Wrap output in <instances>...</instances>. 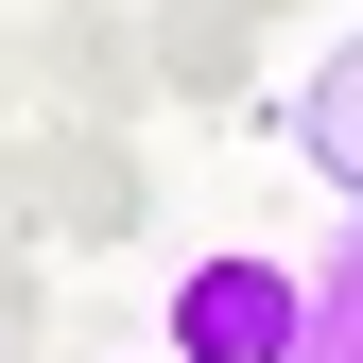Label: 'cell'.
I'll return each mask as SVG.
<instances>
[{
  "instance_id": "cell-4",
  "label": "cell",
  "mask_w": 363,
  "mask_h": 363,
  "mask_svg": "<svg viewBox=\"0 0 363 363\" xmlns=\"http://www.w3.org/2000/svg\"><path fill=\"white\" fill-rule=\"evenodd\" d=\"M294 156H311V173H329V191H346V208H363V35H346V52H329V69H311V86H294Z\"/></svg>"
},
{
  "instance_id": "cell-5",
  "label": "cell",
  "mask_w": 363,
  "mask_h": 363,
  "mask_svg": "<svg viewBox=\"0 0 363 363\" xmlns=\"http://www.w3.org/2000/svg\"><path fill=\"white\" fill-rule=\"evenodd\" d=\"M311 363H363V208H346V242L311 259Z\"/></svg>"
},
{
  "instance_id": "cell-2",
  "label": "cell",
  "mask_w": 363,
  "mask_h": 363,
  "mask_svg": "<svg viewBox=\"0 0 363 363\" xmlns=\"http://www.w3.org/2000/svg\"><path fill=\"white\" fill-rule=\"evenodd\" d=\"M35 191H52L69 242H121V225H139V139H121V121H52V139H35Z\"/></svg>"
},
{
  "instance_id": "cell-1",
  "label": "cell",
  "mask_w": 363,
  "mask_h": 363,
  "mask_svg": "<svg viewBox=\"0 0 363 363\" xmlns=\"http://www.w3.org/2000/svg\"><path fill=\"white\" fill-rule=\"evenodd\" d=\"M156 363H311V259H259V242H208L156 311Z\"/></svg>"
},
{
  "instance_id": "cell-6",
  "label": "cell",
  "mask_w": 363,
  "mask_h": 363,
  "mask_svg": "<svg viewBox=\"0 0 363 363\" xmlns=\"http://www.w3.org/2000/svg\"><path fill=\"white\" fill-rule=\"evenodd\" d=\"M0 363H35V259H0Z\"/></svg>"
},
{
  "instance_id": "cell-7",
  "label": "cell",
  "mask_w": 363,
  "mask_h": 363,
  "mask_svg": "<svg viewBox=\"0 0 363 363\" xmlns=\"http://www.w3.org/2000/svg\"><path fill=\"white\" fill-rule=\"evenodd\" d=\"M225 18H242V35H259V18H294V0H225Z\"/></svg>"
},
{
  "instance_id": "cell-3",
  "label": "cell",
  "mask_w": 363,
  "mask_h": 363,
  "mask_svg": "<svg viewBox=\"0 0 363 363\" xmlns=\"http://www.w3.org/2000/svg\"><path fill=\"white\" fill-rule=\"evenodd\" d=\"M139 86H156V104H225V86H242V18H225V0H156Z\"/></svg>"
}]
</instances>
